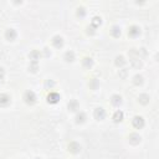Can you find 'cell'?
Here are the masks:
<instances>
[{
  "mask_svg": "<svg viewBox=\"0 0 159 159\" xmlns=\"http://www.w3.org/2000/svg\"><path fill=\"white\" fill-rule=\"evenodd\" d=\"M22 98H24L25 103L29 104V106H34L36 103V101H37V97H36V94H35L34 91H26L24 93V97Z\"/></svg>",
  "mask_w": 159,
  "mask_h": 159,
  "instance_id": "1",
  "label": "cell"
},
{
  "mask_svg": "<svg viewBox=\"0 0 159 159\" xmlns=\"http://www.w3.org/2000/svg\"><path fill=\"white\" fill-rule=\"evenodd\" d=\"M132 124H133L134 128L142 129V128L144 127L145 122H144V118H143L142 116H135V117H133V119H132Z\"/></svg>",
  "mask_w": 159,
  "mask_h": 159,
  "instance_id": "2",
  "label": "cell"
},
{
  "mask_svg": "<svg viewBox=\"0 0 159 159\" xmlns=\"http://www.w3.org/2000/svg\"><path fill=\"white\" fill-rule=\"evenodd\" d=\"M93 117L97 119V120H103L106 118V111L102 108V107H97L94 111H93Z\"/></svg>",
  "mask_w": 159,
  "mask_h": 159,
  "instance_id": "3",
  "label": "cell"
},
{
  "mask_svg": "<svg viewBox=\"0 0 159 159\" xmlns=\"http://www.w3.org/2000/svg\"><path fill=\"white\" fill-rule=\"evenodd\" d=\"M128 35L129 37H138L140 35V27L137 26V25H132L129 29H128Z\"/></svg>",
  "mask_w": 159,
  "mask_h": 159,
  "instance_id": "4",
  "label": "cell"
},
{
  "mask_svg": "<svg viewBox=\"0 0 159 159\" xmlns=\"http://www.w3.org/2000/svg\"><path fill=\"white\" fill-rule=\"evenodd\" d=\"M60 94L57 93V92H50L48 94H47V102L50 103V104H56L58 101H60Z\"/></svg>",
  "mask_w": 159,
  "mask_h": 159,
  "instance_id": "5",
  "label": "cell"
},
{
  "mask_svg": "<svg viewBox=\"0 0 159 159\" xmlns=\"http://www.w3.org/2000/svg\"><path fill=\"white\" fill-rule=\"evenodd\" d=\"M51 42H52L53 47H56V48H61V47L63 46V39H62V36H60V35H55V36L52 37Z\"/></svg>",
  "mask_w": 159,
  "mask_h": 159,
  "instance_id": "6",
  "label": "cell"
},
{
  "mask_svg": "<svg viewBox=\"0 0 159 159\" xmlns=\"http://www.w3.org/2000/svg\"><path fill=\"white\" fill-rule=\"evenodd\" d=\"M128 140H129L130 144L137 145V144H139V143L142 142V137H140L138 133H130L129 137H128Z\"/></svg>",
  "mask_w": 159,
  "mask_h": 159,
  "instance_id": "7",
  "label": "cell"
},
{
  "mask_svg": "<svg viewBox=\"0 0 159 159\" xmlns=\"http://www.w3.org/2000/svg\"><path fill=\"white\" fill-rule=\"evenodd\" d=\"M11 103V97L6 93H0V107H6Z\"/></svg>",
  "mask_w": 159,
  "mask_h": 159,
  "instance_id": "8",
  "label": "cell"
},
{
  "mask_svg": "<svg viewBox=\"0 0 159 159\" xmlns=\"http://www.w3.org/2000/svg\"><path fill=\"white\" fill-rule=\"evenodd\" d=\"M80 108V103L77 99H70V102L67 103V109L70 112H77Z\"/></svg>",
  "mask_w": 159,
  "mask_h": 159,
  "instance_id": "9",
  "label": "cell"
},
{
  "mask_svg": "<svg viewBox=\"0 0 159 159\" xmlns=\"http://www.w3.org/2000/svg\"><path fill=\"white\" fill-rule=\"evenodd\" d=\"M67 148H68V152L72 153V154H77V153L81 152V145L77 142H71Z\"/></svg>",
  "mask_w": 159,
  "mask_h": 159,
  "instance_id": "10",
  "label": "cell"
},
{
  "mask_svg": "<svg viewBox=\"0 0 159 159\" xmlns=\"http://www.w3.org/2000/svg\"><path fill=\"white\" fill-rule=\"evenodd\" d=\"M16 37H17L16 30H14V29H7V30L5 31V39H6L7 41H14Z\"/></svg>",
  "mask_w": 159,
  "mask_h": 159,
  "instance_id": "11",
  "label": "cell"
},
{
  "mask_svg": "<svg viewBox=\"0 0 159 159\" xmlns=\"http://www.w3.org/2000/svg\"><path fill=\"white\" fill-rule=\"evenodd\" d=\"M86 120H87V114L84 112H78L76 114V117H75V122L77 124H83Z\"/></svg>",
  "mask_w": 159,
  "mask_h": 159,
  "instance_id": "12",
  "label": "cell"
},
{
  "mask_svg": "<svg viewBox=\"0 0 159 159\" xmlns=\"http://www.w3.org/2000/svg\"><path fill=\"white\" fill-rule=\"evenodd\" d=\"M111 103H112L114 107H119V106L123 103V99H122V97H120L119 94H113V96L111 97Z\"/></svg>",
  "mask_w": 159,
  "mask_h": 159,
  "instance_id": "13",
  "label": "cell"
},
{
  "mask_svg": "<svg viewBox=\"0 0 159 159\" xmlns=\"http://www.w3.org/2000/svg\"><path fill=\"white\" fill-rule=\"evenodd\" d=\"M123 118H124V114H123V112L120 109L114 112V114H113V122L114 123H120L123 120Z\"/></svg>",
  "mask_w": 159,
  "mask_h": 159,
  "instance_id": "14",
  "label": "cell"
},
{
  "mask_svg": "<svg viewBox=\"0 0 159 159\" xmlns=\"http://www.w3.org/2000/svg\"><path fill=\"white\" fill-rule=\"evenodd\" d=\"M75 58H76V56H75V52L73 51H66L65 52V55H63V60L66 61V62H73L75 61Z\"/></svg>",
  "mask_w": 159,
  "mask_h": 159,
  "instance_id": "15",
  "label": "cell"
},
{
  "mask_svg": "<svg viewBox=\"0 0 159 159\" xmlns=\"http://www.w3.org/2000/svg\"><path fill=\"white\" fill-rule=\"evenodd\" d=\"M130 65H132L133 68L139 70V68L143 66V62H142V60H140L139 57H135V58H130Z\"/></svg>",
  "mask_w": 159,
  "mask_h": 159,
  "instance_id": "16",
  "label": "cell"
},
{
  "mask_svg": "<svg viewBox=\"0 0 159 159\" xmlns=\"http://www.w3.org/2000/svg\"><path fill=\"white\" fill-rule=\"evenodd\" d=\"M40 57H41V53H40V51H37V50H32V51L29 53V58H30L31 61L37 62V60H40Z\"/></svg>",
  "mask_w": 159,
  "mask_h": 159,
  "instance_id": "17",
  "label": "cell"
},
{
  "mask_svg": "<svg viewBox=\"0 0 159 159\" xmlns=\"http://www.w3.org/2000/svg\"><path fill=\"white\" fill-rule=\"evenodd\" d=\"M82 66H83L84 68H87V70L92 68V66H93V60H92L91 57H84V58L82 60Z\"/></svg>",
  "mask_w": 159,
  "mask_h": 159,
  "instance_id": "18",
  "label": "cell"
},
{
  "mask_svg": "<svg viewBox=\"0 0 159 159\" xmlns=\"http://www.w3.org/2000/svg\"><path fill=\"white\" fill-rule=\"evenodd\" d=\"M149 99H150V97H149V94H147V93H142V94H139V97H138L139 103H140V104H144V106L149 103Z\"/></svg>",
  "mask_w": 159,
  "mask_h": 159,
  "instance_id": "19",
  "label": "cell"
},
{
  "mask_svg": "<svg viewBox=\"0 0 159 159\" xmlns=\"http://www.w3.org/2000/svg\"><path fill=\"white\" fill-rule=\"evenodd\" d=\"M125 58L123 57V56H117L116 58H114V65L117 66V67H123L124 65H125Z\"/></svg>",
  "mask_w": 159,
  "mask_h": 159,
  "instance_id": "20",
  "label": "cell"
},
{
  "mask_svg": "<svg viewBox=\"0 0 159 159\" xmlns=\"http://www.w3.org/2000/svg\"><path fill=\"white\" fill-rule=\"evenodd\" d=\"M101 25H102V17L101 16H94L92 19V21H91V26H93L94 29H97Z\"/></svg>",
  "mask_w": 159,
  "mask_h": 159,
  "instance_id": "21",
  "label": "cell"
},
{
  "mask_svg": "<svg viewBox=\"0 0 159 159\" xmlns=\"http://www.w3.org/2000/svg\"><path fill=\"white\" fill-rule=\"evenodd\" d=\"M111 35H112L113 37H119V36H120V27L117 26V25H113V26L111 27Z\"/></svg>",
  "mask_w": 159,
  "mask_h": 159,
  "instance_id": "22",
  "label": "cell"
},
{
  "mask_svg": "<svg viewBox=\"0 0 159 159\" xmlns=\"http://www.w3.org/2000/svg\"><path fill=\"white\" fill-rule=\"evenodd\" d=\"M143 82H144V77H143L142 75H135V76L133 77V83H134L135 86H142Z\"/></svg>",
  "mask_w": 159,
  "mask_h": 159,
  "instance_id": "23",
  "label": "cell"
},
{
  "mask_svg": "<svg viewBox=\"0 0 159 159\" xmlns=\"http://www.w3.org/2000/svg\"><path fill=\"white\" fill-rule=\"evenodd\" d=\"M88 87H89L91 89H97V88L99 87V81H98L97 78H92V80H89V82H88Z\"/></svg>",
  "mask_w": 159,
  "mask_h": 159,
  "instance_id": "24",
  "label": "cell"
},
{
  "mask_svg": "<svg viewBox=\"0 0 159 159\" xmlns=\"http://www.w3.org/2000/svg\"><path fill=\"white\" fill-rule=\"evenodd\" d=\"M29 71L32 72V73H36L39 71V63L35 62V61H31L30 65H29Z\"/></svg>",
  "mask_w": 159,
  "mask_h": 159,
  "instance_id": "25",
  "label": "cell"
},
{
  "mask_svg": "<svg viewBox=\"0 0 159 159\" xmlns=\"http://www.w3.org/2000/svg\"><path fill=\"white\" fill-rule=\"evenodd\" d=\"M76 15H77L78 17H84V16H86V9H84L83 6H80V7L77 9V11H76Z\"/></svg>",
  "mask_w": 159,
  "mask_h": 159,
  "instance_id": "26",
  "label": "cell"
},
{
  "mask_svg": "<svg viewBox=\"0 0 159 159\" xmlns=\"http://www.w3.org/2000/svg\"><path fill=\"white\" fill-rule=\"evenodd\" d=\"M43 86H45L46 89H52L55 87V82H53V80H46Z\"/></svg>",
  "mask_w": 159,
  "mask_h": 159,
  "instance_id": "27",
  "label": "cell"
},
{
  "mask_svg": "<svg viewBox=\"0 0 159 159\" xmlns=\"http://www.w3.org/2000/svg\"><path fill=\"white\" fill-rule=\"evenodd\" d=\"M118 76L120 77V78H127V76H128V70L127 68H120L119 71H118Z\"/></svg>",
  "mask_w": 159,
  "mask_h": 159,
  "instance_id": "28",
  "label": "cell"
},
{
  "mask_svg": "<svg viewBox=\"0 0 159 159\" xmlns=\"http://www.w3.org/2000/svg\"><path fill=\"white\" fill-rule=\"evenodd\" d=\"M86 32H87V35H89V36H93L94 34H96V29L93 27V26H87V29H86Z\"/></svg>",
  "mask_w": 159,
  "mask_h": 159,
  "instance_id": "29",
  "label": "cell"
},
{
  "mask_svg": "<svg viewBox=\"0 0 159 159\" xmlns=\"http://www.w3.org/2000/svg\"><path fill=\"white\" fill-rule=\"evenodd\" d=\"M128 55L130 56V58H135V57H138V51L135 48H130L128 51Z\"/></svg>",
  "mask_w": 159,
  "mask_h": 159,
  "instance_id": "30",
  "label": "cell"
},
{
  "mask_svg": "<svg viewBox=\"0 0 159 159\" xmlns=\"http://www.w3.org/2000/svg\"><path fill=\"white\" fill-rule=\"evenodd\" d=\"M137 51H138V57H139V58L147 56V50H145L144 47H142V48H139V50H137Z\"/></svg>",
  "mask_w": 159,
  "mask_h": 159,
  "instance_id": "31",
  "label": "cell"
},
{
  "mask_svg": "<svg viewBox=\"0 0 159 159\" xmlns=\"http://www.w3.org/2000/svg\"><path fill=\"white\" fill-rule=\"evenodd\" d=\"M4 78H5V70L2 67H0V83L4 82Z\"/></svg>",
  "mask_w": 159,
  "mask_h": 159,
  "instance_id": "32",
  "label": "cell"
},
{
  "mask_svg": "<svg viewBox=\"0 0 159 159\" xmlns=\"http://www.w3.org/2000/svg\"><path fill=\"white\" fill-rule=\"evenodd\" d=\"M42 53H43V56H45V57H48V56L51 55V51H50L47 47H45V48L42 50Z\"/></svg>",
  "mask_w": 159,
  "mask_h": 159,
  "instance_id": "33",
  "label": "cell"
},
{
  "mask_svg": "<svg viewBox=\"0 0 159 159\" xmlns=\"http://www.w3.org/2000/svg\"><path fill=\"white\" fill-rule=\"evenodd\" d=\"M35 159H42V158H40V157H37V158H35Z\"/></svg>",
  "mask_w": 159,
  "mask_h": 159,
  "instance_id": "34",
  "label": "cell"
}]
</instances>
